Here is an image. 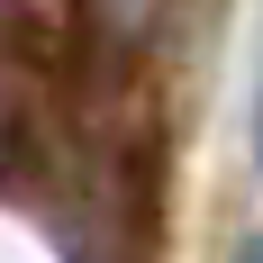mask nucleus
<instances>
[{
  "label": "nucleus",
  "instance_id": "f257e3e1",
  "mask_svg": "<svg viewBox=\"0 0 263 263\" xmlns=\"http://www.w3.org/2000/svg\"><path fill=\"white\" fill-rule=\"evenodd\" d=\"M91 18H100V36H118V46H136V36H155L163 0H91Z\"/></svg>",
  "mask_w": 263,
  "mask_h": 263
},
{
  "label": "nucleus",
  "instance_id": "f03ea898",
  "mask_svg": "<svg viewBox=\"0 0 263 263\" xmlns=\"http://www.w3.org/2000/svg\"><path fill=\"white\" fill-rule=\"evenodd\" d=\"M254 163H263V82H254Z\"/></svg>",
  "mask_w": 263,
  "mask_h": 263
},
{
  "label": "nucleus",
  "instance_id": "7ed1b4c3",
  "mask_svg": "<svg viewBox=\"0 0 263 263\" xmlns=\"http://www.w3.org/2000/svg\"><path fill=\"white\" fill-rule=\"evenodd\" d=\"M236 263H263V236H245V245H236Z\"/></svg>",
  "mask_w": 263,
  "mask_h": 263
}]
</instances>
